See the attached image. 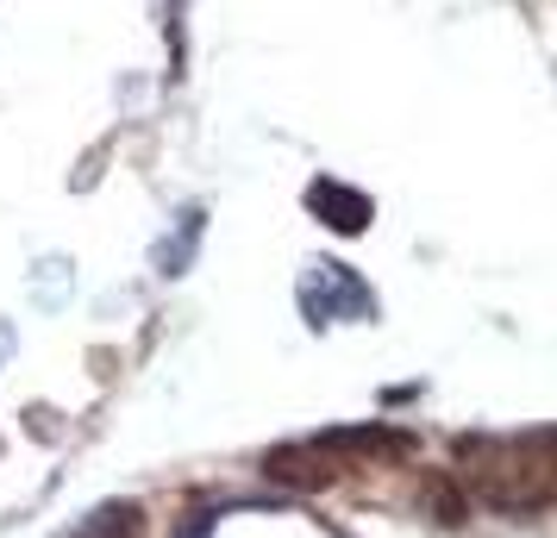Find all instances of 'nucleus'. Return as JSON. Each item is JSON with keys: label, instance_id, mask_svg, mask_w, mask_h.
<instances>
[{"label": "nucleus", "instance_id": "f257e3e1", "mask_svg": "<svg viewBox=\"0 0 557 538\" xmlns=\"http://www.w3.org/2000/svg\"><path fill=\"white\" fill-rule=\"evenodd\" d=\"M313 207H332V226L338 232H363V220H370V201L363 195H345V188H313Z\"/></svg>", "mask_w": 557, "mask_h": 538}]
</instances>
